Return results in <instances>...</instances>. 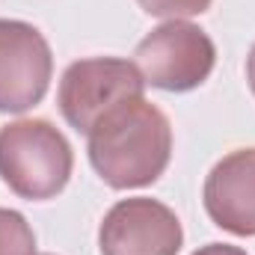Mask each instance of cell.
I'll list each match as a JSON object with an SVG mask.
<instances>
[{
    "instance_id": "obj_1",
    "label": "cell",
    "mask_w": 255,
    "mask_h": 255,
    "mask_svg": "<svg viewBox=\"0 0 255 255\" xmlns=\"http://www.w3.org/2000/svg\"><path fill=\"white\" fill-rule=\"evenodd\" d=\"M92 169L113 190L154 184L172 157V125L166 113L145 98L122 101L86 133Z\"/></svg>"
},
{
    "instance_id": "obj_2",
    "label": "cell",
    "mask_w": 255,
    "mask_h": 255,
    "mask_svg": "<svg viewBox=\"0 0 255 255\" xmlns=\"http://www.w3.org/2000/svg\"><path fill=\"white\" fill-rule=\"evenodd\" d=\"M74 151L65 133L48 119H18L0 128V178L30 202H45L65 190Z\"/></svg>"
},
{
    "instance_id": "obj_3",
    "label": "cell",
    "mask_w": 255,
    "mask_h": 255,
    "mask_svg": "<svg viewBox=\"0 0 255 255\" xmlns=\"http://www.w3.org/2000/svg\"><path fill=\"white\" fill-rule=\"evenodd\" d=\"M145 80L136 63L119 57H92L77 60L63 71L57 104L60 113L77 133H89L95 122L119 107L122 101L142 98Z\"/></svg>"
},
{
    "instance_id": "obj_4",
    "label": "cell",
    "mask_w": 255,
    "mask_h": 255,
    "mask_svg": "<svg viewBox=\"0 0 255 255\" xmlns=\"http://www.w3.org/2000/svg\"><path fill=\"white\" fill-rule=\"evenodd\" d=\"M133 57L142 80L154 89L190 92L211 77L217 48L202 27L190 21H166L136 45Z\"/></svg>"
},
{
    "instance_id": "obj_5",
    "label": "cell",
    "mask_w": 255,
    "mask_h": 255,
    "mask_svg": "<svg viewBox=\"0 0 255 255\" xmlns=\"http://www.w3.org/2000/svg\"><path fill=\"white\" fill-rule=\"evenodd\" d=\"M54 54L39 27L0 18V113L33 110L51 86Z\"/></svg>"
},
{
    "instance_id": "obj_6",
    "label": "cell",
    "mask_w": 255,
    "mask_h": 255,
    "mask_svg": "<svg viewBox=\"0 0 255 255\" xmlns=\"http://www.w3.org/2000/svg\"><path fill=\"white\" fill-rule=\"evenodd\" d=\"M181 247V220L169 205L148 196L116 202L98 229L101 255H178Z\"/></svg>"
},
{
    "instance_id": "obj_7",
    "label": "cell",
    "mask_w": 255,
    "mask_h": 255,
    "mask_svg": "<svg viewBox=\"0 0 255 255\" xmlns=\"http://www.w3.org/2000/svg\"><path fill=\"white\" fill-rule=\"evenodd\" d=\"M202 202L214 226L238 238H255V148L226 154L208 172Z\"/></svg>"
},
{
    "instance_id": "obj_8",
    "label": "cell",
    "mask_w": 255,
    "mask_h": 255,
    "mask_svg": "<svg viewBox=\"0 0 255 255\" xmlns=\"http://www.w3.org/2000/svg\"><path fill=\"white\" fill-rule=\"evenodd\" d=\"M0 255H36V235L24 214L0 208Z\"/></svg>"
},
{
    "instance_id": "obj_9",
    "label": "cell",
    "mask_w": 255,
    "mask_h": 255,
    "mask_svg": "<svg viewBox=\"0 0 255 255\" xmlns=\"http://www.w3.org/2000/svg\"><path fill=\"white\" fill-rule=\"evenodd\" d=\"M142 6V12L154 15V18H166V21H187L193 15H202L211 9L214 0H136Z\"/></svg>"
},
{
    "instance_id": "obj_10",
    "label": "cell",
    "mask_w": 255,
    "mask_h": 255,
    "mask_svg": "<svg viewBox=\"0 0 255 255\" xmlns=\"http://www.w3.org/2000/svg\"><path fill=\"white\" fill-rule=\"evenodd\" d=\"M193 255H247V250L232 247V244H208V247H199Z\"/></svg>"
},
{
    "instance_id": "obj_11",
    "label": "cell",
    "mask_w": 255,
    "mask_h": 255,
    "mask_svg": "<svg viewBox=\"0 0 255 255\" xmlns=\"http://www.w3.org/2000/svg\"><path fill=\"white\" fill-rule=\"evenodd\" d=\"M247 83H250V89H253V95H255V45H253V51H250V57H247Z\"/></svg>"
},
{
    "instance_id": "obj_12",
    "label": "cell",
    "mask_w": 255,
    "mask_h": 255,
    "mask_svg": "<svg viewBox=\"0 0 255 255\" xmlns=\"http://www.w3.org/2000/svg\"><path fill=\"white\" fill-rule=\"evenodd\" d=\"M48 255H51V253H48Z\"/></svg>"
}]
</instances>
